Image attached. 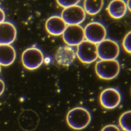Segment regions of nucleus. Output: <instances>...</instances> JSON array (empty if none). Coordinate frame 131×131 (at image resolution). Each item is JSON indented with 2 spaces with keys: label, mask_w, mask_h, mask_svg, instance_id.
<instances>
[{
  "label": "nucleus",
  "mask_w": 131,
  "mask_h": 131,
  "mask_svg": "<svg viewBox=\"0 0 131 131\" xmlns=\"http://www.w3.org/2000/svg\"><path fill=\"white\" fill-rule=\"evenodd\" d=\"M92 120L90 111L83 107H77L70 110L66 115L68 126L75 130H82L88 127Z\"/></svg>",
  "instance_id": "f257e3e1"
},
{
  "label": "nucleus",
  "mask_w": 131,
  "mask_h": 131,
  "mask_svg": "<svg viewBox=\"0 0 131 131\" xmlns=\"http://www.w3.org/2000/svg\"><path fill=\"white\" fill-rule=\"evenodd\" d=\"M121 70L119 61L117 60H100L96 62V73L104 80H112L116 77Z\"/></svg>",
  "instance_id": "f03ea898"
},
{
  "label": "nucleus",
  "mask_w": 131,
  "mask_h": 131,
  "mask_svg": "<svg viewBox=\"0 0 131 131\" xmlns=\"http://www.w3.org/2000/svg\"><path fill=\"white\" fill-rule=\"evenodd\" d=\"M84 30L86 40L96 44L100 43L107 37V28L101 21H95L90 22L85 27Z\"/></svg>",
  "instance_id": "7ed1b4c3"
},
{
  "label": "nucleus",
  "mask_w": 131,
  "mask_h": 131,
  "mask_svg": "<svg viewBox=\"0 0 131 131\" xmlns=\"http://www.w3.org/2000/svg\"><path fill=\"white\" fill-rule=\"evenodd\" d=\"M97 51L100 60H116L120 53V47L116 40L107 37L97 44Z\"/></svg>",
  "instance_id": "20e7f679"
},
{
  "label": "nucleus",
  "mask_w": 131,
  "mask_h": 131,
  "mask_svg": "<svg viewBox=\"0 0 131 131\" xmlns=\"http://www.w3.org/2000/svg\"><path fill=\"white\" fill-rule=\"evenodd\" d=\"M44 60V56L40 49L32 46L25 50L22 56V61L25 68L35 70L40 67Z\"/></svg>",
  "instance_id": "39448f33"
},
{
  "label": "nucleus",
  "mask_w": 131,
  "mask_h": 131,
  "mask_svg": "<svg viewBox=\"0 0 131 131\" xmlns=\"http://www.w3.org/2000/svg\"><path fill=\"white\" fill-rule=\"evenodd\" d=\"M122 94L118 88H108L103 90L100 95L102 106L106 109L112 110L118 107L122 101Z\"/></svg>",
  "instance_id": "423d86ee"
},
{
  "label": "nucleus",
  "mask_w": 131,
  "mask_h": 131,
  "mask_svg": "<svg viewBox=\"0 0 131 131\" xmlns=\"http://www.w3.org/2000/svg\"><path fill=\"white\" fill-rule=\"evenodd\" d=\"M77 56L84 63H91L98 58L97 44L84 40L78 45Z\"/></svg>",
  "instance_id": "0eeeda50"
},
{
  "label": "nucleus",
  "mask_w": 131,
  "mask_h": 131,
  "mask_svg": "<svg viewBox=\"0 0 131 131\" xmlns=\"http://www.w3.org/2000/svg\"><path fill=\"white\" fill-rule=\"evenodd\" d=\"M61 16L68 25H80L85 19L86 12L83 7L78 4L64 8Z\"/></svg>",
  "instance_id": "6e6552de"
},
{
  "label": "nucleus",
  "mask_w": 131,
  "mask_h": 131,
  "mask_svg": "<svg viewBox=\"0 0 131 131\" xmlns=\"http://www.w3.org/2000/svg\"><path fill=\"white\" fill-rule=\"evenodd\" d=\"M62 35L64 41L72 46H78L85 38L84 28L81 25H67Z\"/></svg>",
  "instance_id": "1a4fd4ad"
},
{
  "label": "nucleus",
  "mask_w": 131,
  "mask_h": 131,
  "mask_svg": "<svg viewBox=\"0 0 131 131\" xmlns=\"http://www.w3.org/2000/svg\"><path fill=\"white\" fill-rule=\"evenodd\" d=\"M77 57V48L68 45L61 46L55 54V59L58 63L64 66H71Z\"/></svg>",
  "instance_id": "9d476101"
},
{
  "label": "nucleus",
  "mask_w": 131,
  "mask_h": 131,
  "mask_svg": "<svg viewBox=\"0 0 131 131\" xmlns=\"http://www.w3.org/2000/svg\"><path fill=\"white\" fill-rule=\"evenodd\" d=\"M67 25L61 16L54 15L47 20L45 23L46 29L52 36H60L63 34Z\"/></svg>",
  "instance_id": "9b49d317"
},
{
  "label": "nucleus",
  "mask_w": 131,
  "mask_h": 131,
  "mask_svg": "<svg viewBox=\"0 0 131 131\" xmlns=\"http://www.w3.org/2000/svg\"><path fill=\"white\" fill-rule=\"evenodd\" d=\"M17 30L14 24L10 22L0 23V45H10L14 41Z\"/></svg>",
  "instance_id": "f8f14e48"
},
{
  "label": "nucleus",
  "mask_w": 131,
  "mask_h": 131,
  "mask_svg": "<svg viewBox=\"0 0 131 131\" xmlns=\"http://www.w3.org/2000/svg\"><path fill=\"white\" fill-rule=\"evenodd\" d=\"M20 124L23 129L27 131L34 130L39 124V118L37 114L34 111L27 110L21 115Z\"/></svg>",
  "instance_id": "ddd939ff"
},
{
  "label": "nucleus",
  "mask_w": 131,
  "mask_h": 131,
  "mask_svg": "<svg viewBox=\"0 0 131 131\" xmlns=\"http://www.w3.org/2000/svg\"><path fill=\"white\" fill-rule=\"evenodd\" d=\"M107 9L110 16L114 19L123 17L128 10L126 1L122 0L111 1L107 6Z\"/></svg>",
  "instance_id": "4468645a"
},
{
  "label": "nucleus",
  "mask_w": 131,
  "mask_h": 131,
  "mask_svg": "<svg viewBox=\"0 0 131 131\" xmlns=\"http://www.w3.org/2000/svg\"><path fill=\"white\" fill-rule=\"evenodd\" d=\"M16 51L10 45H0V65L10 66L16 59Z\"/></svg>",
  "instance_id": "2eb2a0df"
},
{
  "label": "nucleus",
  "mask_w": 131,
  "mask_h": 131,
  "mask_svg": "<svg viewBox=\"0 0 131 131\" xmlns=\"http://www.w3.org/2000/svg\"><path fill=\"white\" fill-rule=\"evenodd\" d=\"M104 5L103 1H85L83 8L86 13L91 15H96L100 12Z\"/></svg>",
  "instance_id": "dca6fc26"
},
{
  "label": "nucleus",
  "mask_w": 131,
  "mask_h": 131,
  "mask_svg": "<svg viewBox=\"0 0 131 131\" xmlns=\"http://www.w3.org/2000/svg\"><path fill=\"white\" fill-rule=\"evenodd\" d=\"M131 111H128L122 113L119 119V127L122 131H131Z\"/></svg>",
  "instance_id": "f3484780"
},
{
  "label": "nucleus",
  "mask_w": 131,
  "mask_h": 131,
  "mask_svg": "<svg viewBox=\"0 0 131 131\" xmlns=\"http://www.w3.org/2000/svg\"><path fill=\"white\" fill-rule=\"evenodd\" d=\"M123 46L127 53L131 54V31H129L124 37L123 41Z\"/></svg>",
  "instance_id": "a211bd4d"
},
{
  "label": "nucleus",
  "mask_w": 131,
  "mask_h": 131,
  "mask_svg": "<svg viewBox=\"0 0 131 131\" xmlns=\"http://www.w3.org/2000/svg\"><path fill=\"white\" fill-rule=\"evenodd\" d=\"M57 3L60 6L66 8L70 6H73L76 5H78L80 3V1H57Z\"/></svg>",
  "instance_id": "6ab92c4d"
},
{
  "label": "nucleus",
  "mask_w": 131,
  "mask_h": 131,
  "mask_svg": "<svg viewBox=\"0 0 131 131\" xmlns=\"http://www.w3.org/2000/svg\"><path fill=\"white\" fill-rule=\"evenodd\" d=\"M101 131H122V130L117 125L109 124L104 127Z\"/></svg>",
  "instance_id": "aec40b11"
},
{
  "label": "nucleus",
  "mask_w": 131,
  "mask_h": 131,
  "mask_svg": "<svg viewBox=\"0 0 131 131\" xmlns=\"http://www.w3.org/2000/svg\"><path fill=\"white\" fill-rule=\"evenodd\" d=\"M5 17V13L4 10L0 7V23L4 22Z\"/></svg>",
  "instance_id": "412c9836"
},
{
  "label": "nucleus",
  "mask_w": 131,
  "mask_h": 131,
  "mask_svg": "<svg viewBox=\"0 0 131 131\" xmlns=\"http://www.w3.org/2000/svg\"><path fill=\"white\" fill-rule=\"evenodd\" d=\"M5 89V83L4 81L1 79H0V96L3 93Z\"/></svg>",
  "instance_id": "4be33fe9"
},
{
  "label": "nucleus",
  "mask_w": 131,
  "mask_h": 131,
  "mask_svg": "<svg viewBox=\"0 0 131 131\" xmlns=\"http://www.w3.org/2000/svg\"><path fill=\"white\" fill-rule=\"evenodd\" d=\"M126 4H127V6L128 8V9L129 11L131 10V1H126Z\"/></svg>",
  "instance_id": "5701e85b"
},
{
  "label": "nucleus",
  "mask_w": 131,
  "mask_h": 131,
  "mask_svg": "<svg viewBox=\"0 0 131 131\" xmlns=\"http://www.w3.org/2000/svg\"><path fill=\"white\" fill-rule=\"evenodd\" d=\"M1 66L0 65V73H1Z\"/></svg>",
  "instance_id": "b1692460"
}]
</instances>
